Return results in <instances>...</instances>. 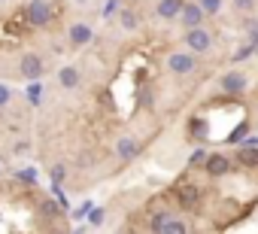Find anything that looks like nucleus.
I'll return each mask as SVG.
<instances>
[{
	"label": "nucleus",
	"mask_w": 258,
	"mask_h": 234,
	"mask_svg": "<svg viewBox=\"0 0 258 234\" xmlns=\"http://www.w3.org/2000/svg\"><path fill=\"white\" fill-rule=\"evenodd\" d=\"M58 85L61 88H76L79 85V70L76 67H61L58 70Z\"/></svg>",
	"instance_id": "obj_12"
},
{
	"label": "nucleus",
	"mask_w": 258,
	"mask_h": 234,
	"mask_svg": "<svg viewBox=\"0 0 258 234\" xmlns=\"http://www.w3.org/2000/svg\"><path fill=\"white\" fill-rule=\"evenodd\" d=\"M231 7H234L237 13H252V10L258 7V0H231Z\"/></svg>",
	"instance_id": "obj_18"
},
{
	"label": "nucleus",
	"mask_w": 258,
	"mask_h": 234,
	"mask_svg": "<svg viewBox=\"0 0 258 234\" xmlns=\"http://www.w3.org/2000/svg\"><path fill=\"white\" fill-rule=\"evenodd\" d=\"M237 161H240L243 167H258V149H255V146L237 149Z\"/></svg>",
	"instance_id": "obj_13"
},
{
	"label": "nucleus",
	"mask_w": 258,
	"mask_h": 234,
	"mask_svg": "<svg viewBox=\"0 0 258 234\" xmlns=\"http://www.w3.org/2000/svg\"><path fill=\"white\" fill-rule=\"evenodd\" d=\"M167 70L173 76H191L198 70V55L188 52V49H179V52H170L167 55Z\"/></svg>",
	"instance_id": "obj_1"
},
{
	"label": "nucleus",
	"mask_w": 258,
	"mask_h": 234,
	"mask_svg": "<svg viewBox=\"0 0 258 234\" xmlns=\"http://www.w3.org/2000/svg\"><path fill=\"white\" fill-rule=\"evenodd\" d=\"M161 234H188V225H185L182 219H170V222H167V228H164Z\"/></svg>",
	"instance_id": "obj_16"
},
{
	"label": "nucleus",
	"mask_w": 258,
	"mask_h": 234,
	"mask_svg": "<svg viewBox=\"0 0 258 234\" xmlns=\"http://www.w3.org/2000/svg\"><path fill=\"white\" fill-rule=\"evenodd\" d=\"M118 22H121L124 31H137L140 28V16L134 10H118Z\"/></svg>",
	"instance_id": "obj_14"
},
{
	"label": "nucleus",
	"mask_w": 258,
	"mask_h": 234,
	"mask_svg": "<svg viewBox=\"0 0 258 234\" xmlns=\"http://www.w3.org/2000/svg\"><path fill=\"white\" fill-rule=\"evenodd\" d=\"M13 100V88L10 85H4V82H0V106H7Z\"/></svg>",
	"instance_id": "obj_19"
},
{
	"label": "nucleus",
	"mask_w": 258,
	"mask_h": 234,
	"mask_svg": "<svg viewBox=\"0 0 258 234\" xmlns=\"http://www.w3.org/2000/svg\"><path fill=\"white\" fill-rule=\"evenodd\" d=\"M76 4H79V7H82V4H88V0H76Z\"/></svg>",
	"instance_id": "obj_22"
},
{
	"label": "nucleus",
	"mask_w": 258,
	"mask_h": 234,
	"mask_svg": "<svg viewBox=\"0 0 258 234\" xmlns=\"http://www.w3.org/2000/svg\"><path fill=\"white\" fill-rule=\"evenodd\" d=\"M31 103H40V85H31Z\"/></svg>",
	"instance_id": "obj_21"
},
{
	"label": "nucleus",
	"mask_w": 258,
	"mask_h": 234,
	"mask_svg": "<svg viewBox=\"0 0 258 234\" xmlns=\"http://www.w3.org/2000/svg\"><path fill=\"white\" fill-rule=\"evenodd\" d=\"M182 46L195 55H210L213 52V34L207 28H195V31H185L182 37Z\"/></svg>",
	"instance_id": "obj_2"
},
{
	"label": "nucleus",
	"mask_w": 258,
	"mask_h": 234,
	"mask_svg": "<svg viewBox=\"0 0 258 234\" xmlns=\"http://www.w3.org/2000/svg\"><path fill=\"white\" fill-rule=\"evenodd\" d=\"M91 37H94V31H91L85 22H73V25H70V31H67V40H70V46H73V49L88 46V43H91Z\"/></svg>",
	"instance_id": "obj_7"
},
{
	"label": "nucleus",
	"mask_w": 258,
	"mask_h": 234,
	"mask_svg": "<svg viewBox=\"0 0 258 234\" xmlns=\"http://www.w3.org/2000/svg\"><path fill=\"white\" fill-rule=\"evenodd\" d=\"M170 219H173L170 213H164V210H158V213L152 216V222H149V225H152V231H155V234H161V231L167 228V222H170Z\"/></svg>",
	"instance_id": "obj_15"
},
{
	"label": "nucleus",
	"mask_w": 258,
	"mask_h": 234,
	"mask_svg": "<svg viewBox=\"0 0 258 234\" xmlns=\"http://www.w3.org/2000/svg\"><path fill=\"white\" fill-rule=\"evenodd\" d=\"M204 19H207V13L201 10L198 0H185V7H182V13H179V25H182L185 31H195V28H204Z\"/></svg>",
	"instance_id": "obj_4"
},
{
	"label": "nucleus",
	"mask_w": 258,
	"mask_h": 234,
	"mask_svg": "<svg viewBox=\"0 0 258 234\" xmlns=\"http://www.w3.org/2000/svg\"><path fill=\"white\" fill-rule=\"evenodd\" d=\"M204 170H207V177H225L231 170V158L222 155V152H213V155H207Z\"/></svg>",
	"instance_id": "obj_8"
},
{
	"label": "nucleus",
	"mask_w": 258,
	"mask_h": 234,
	"mask_svg": "<svg viewBox=\"0 0 258 234\" xmlns=\"http://www.w3.org/2000/svg\"><path fill=\"white\" fill-rule=\"evenodd\" d=\"M43 213L46 216H58V204L55 201H43Z\"/></svg>",
	"instance_id": "obj_20"
},
{
	"label": "nucleus",
	"mask_w": 258,
	"mask_h": 234,
	"mask_svg": "<svg viewBox=\"0 0 258 234\" xmlns=\"http://www.w3.org/2000/svg\"><path fill=\"white\" fill-rule=\"evenodd\" d=\"M219 85H222V91H225V94H243V91H246V85H249V79H246L240 70H228V73L219 79Z\"/></svg>",
	"instance_id": "obj_6"
},
{
	"label": "nucleus",
	"mask_w": 258,
	"mask_h": 234,
	"mask_svg": "<svg viewBox=\"0 0 258 234\" xmlns=\"http://www.w3.org/2000/svg\"><path fill=\"white\" fill-rule=\"evenodd\" d=\"M182 7H185V0H158L155 16H158V19H164V22H173V19H179Z\"/></svg>",
	"instance_id": "obj_10"
},
{
	"label": "nucleus",
	"mask_w": 258,
	"mask_h": 234,
	"mask_svg": "<svg viewBox=\"0 0 258 234\" xmlns=\"http://www.w3.org/2000/svg\"><path fill=\"white\" fill-rule=\"evenodd\" d=\"M198 4L207 16H219V10H222V0H198Z\"/></svg>",
	"instance_id": "obj_17"
},
{
	"label": "nucleus",
	"mask_w": 258,
	"mask_h": 234,
	"mask_svg": "<svg viewBox=\"0 0 258 234\" xmlns=\"http://www.w3.org/2000/svg\"><path fill=\"white\" fill-rule=\"evenodd\" d=\"M19 73H22L28 82H40V76L46 73V61H43V55H37V52H25L22 61H19Z\"/></svg>",
	"instance_id": "obj_3"
},
{
	"label": "nucleus",
	"mask_w": 258,
	"mask_h": 234,
	"mask_svg": "<svg viewBox=\"0 0 258 234\" xmlns=\"http://www.w3.org/2000/svg\"><path fill=\"white\" fill-rule=\"evenodd\" d=\"M0 173H4V161H0Z\"/></svg>",
	"instance_id": "obj_23"
},
{
	"label": "nucleus",
	"mask_w": 258,
	"mask_h": 234,
	"mask_svg": "<svg viewBox=\"0 0 258 234\" xmlns=\"http://www.w3.org/2000/svg\"><path fill=\"white\" fill-rule=\"evenodd\" d=\"M176 204H179L182 210H195V207L201 204V189H198V186H179V189H176Z\"/></svg>",
	"instance_id": "obj_9"
},
{
	"label": "nucleus",
	"mask_w": 258,
	"mask_h": 234,
	"mask_svg": "<svg viewBox=\"0 0 258 234\" xmlns=\"http://www.w3.org/2000/svg\"><path fill=\"white\" fill-rule=\"evenodd\" d=\"M28 22L37 25V28H46L52 22V7H49V0H31L28 4Z\"/></svg>",
	"instance_id": "obj_5"
},
{
	"label": "nucleus",
	"mask_w": 258,
	"mask_h": 234,
	"mask_svg": "<svg viewBox=\"0 0 258 234\" xmlns=\"http://www.w3.org/2000/svg\"><path fill=\"white\" fill-rule=\"evenodd\" d=\"M137 152H140V140H137V137H121V140L115 143V155H118L121 161H131Z\"/></svg>",
	"instance_id": "obj_11"
}]
</instances>
